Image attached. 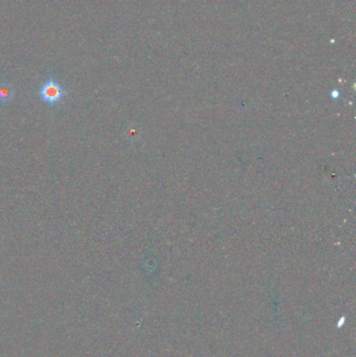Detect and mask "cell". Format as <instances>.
<instances>
[{
	"instance_id": "obj_1",
	"label": "cell",
	"mask_w": 356,
	"mask_h": 357,
	"mask_svg": "<svg viewBox=\"0 0 356 357\" xmlns=\"http://www.w3.org/2000/svg\"><path fill=\"white\" fill-rule=\"evenodd\" d=\"M68 94V91L61 85L54 74L47 76V79L41 85L38 95L40 99L48 106L60 104Z\"/></svg>"
},
{
	"instance_id": "obj_2",
	"label": "cell",
	"mask_w": 356,
	"mask_h": 357,
	"mask_svg": "<svg viewBox=\"0 0 356 357\" xmlns=\"http://www.w3.org/2000/svg\"><path fill=\"white\" fill-rule=\"evenodd\" d=\"M14 94H15L14 89L9 83L7 82L0 83V103L3 104L10 103L13 99Z\"/></svg>"
}]
</instances>
